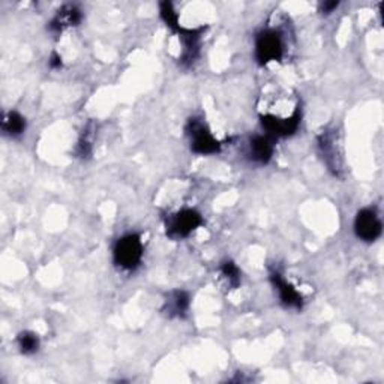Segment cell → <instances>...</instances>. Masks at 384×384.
Instances as JSON below:
<instances>
[{"mask_svg":"<svg viewBox=\"0 0 384 384\" xmlns=\"http://www.w3.org/2000/svg\"><path fill=\"white\" fill-rule=\"evenodd\" d=\"M114 263L125 271H134L143 258V243L138 234H126L119 239L113 251Z\"/></svg>","mask_w":384,"mask_h":384,"instance_id":"obj_1","label":"cell"},{"mask_svg":"<svg viewBox=\"0 0 384 384\" xmlns=\"http://www.w3.org/2000/svg\"><path fill=\"white\" fill-rule=\"evenodd\" d=\"M284 54V43L276 30L260 32L256 39V59L260 65L281 60Z\"/></svg>","mask_w":384,"mask_h":384,"instance_id":"obj_2","label":"cell"},{"mask_svg":"<svg viewBox=\"0 0 384 384\" xmlns=\"http://www.w3.org/2000/svg\"><path fill=\"white\" fill-rule=\"evenodd\" d=\"M203 219L199 212L192 209H183L176 215L170 216L167 221V236L170 239H183L188 238L194 230L201 225Z\"/></svg>","mask_w":384,"mask_h":384,"instance_id":"obj_3","label":"cell"},{"mask_svg":"<svg viewBox=\"0 0 384 384\" xmlns=\"http://www.w3.org/2000/svg\"><path fill=\"white\" fill-rule=\"evenodd\" d=\"M188 135L191 138V149L199 155H212L221 149V144L216 138L210 134L203 122L197 119H191L188 122Z\"/></svg>","mask_w":384,"mask_h":384,"instance_id":"obj_4","label":"cell"},{"mask_svg":"<svg viewBox=\"0 0 384 384\" xmlns=\"http://www.w3.org/2000/svg\"><path fill=\"white\" fill-rule=\"evenodd\" d=\"M381 221L374 209H362L354 221V231L363 242H375L381 236Z\"/></svg>","mask_w":384,"mask_h":384,"instance_id":"obj_5","label":"cell"},{"mask_svg":"<svg viewBox=\"0 0 384 384\" xmlns=\"http://www.w3.org/2000/svg\"><path fill=\"white\" fill-rule=\"evenodd\" d=\"M261 125L271 137L293 135L300 125V111L296 110L290 117H278L273 114H264V116H261Z\"/></svg>","mask_w":384,"mask_h":384,"instance_id":"obj_6","label":"cell"},{"mask_svg":"<svg viewBox=\"0 0 384 384\" xmlns=\"http://www.w3.org/2000/svg\"><path fill=\"white\" fill-rule=\"evenodd\" d=\"M271 282L275 287V290L278 291V294H280V300L285 308H291V309L304 308V297L300 296V293L294 289L290 282L284 280L280 272L271 273Z\"/></svg>","mask_w":384,"mask_h":384,"instance_id":"obj_7","label":"cell"},{"mask_svg":"<svg viewBox=\"0 0 384 384\" xmlns=\"http://www.w3.org/2000/svg\"><path fill=\"white\" fill-rule=\"evenodd\" d=\"M251 159L257 164H267L273 157V144L269 135H256L249 142Z\"/></svg>","mask_w":384,"mask_h":384,"instance_id":"obj_8","label":"cell"},{"mask_svg":"<svg viewBox=\"0 0 384 384\" xmlns=\"http://www.w3.org/2000/svg\"><path fill=\"white\" fill-rule=\"evenodd\" d=\"M81 19H83V15H81V11L77 6L65 5L62 10L57 12V15L52 20L48 27H50L53 34H60L65 27L77 26V24H80Z\"/></svg>","mask_w":384,"mask_h":384,"instance_id":"obj_9","label":"cell"},{"mask_svg":"<svg viewBox=\"0 0 384 384\" xmlns=\"http://www.w3.org/2000/svg\"><path fill=\"white\" fill-rule=\"evenodd\" d=\"M190 309V296L185 291H173L166 302V311L170 317H183Z\"/></svg>","mask_w":384,"mask_h":384,"instance_id":"obj_10","label":"cell"},{"mask_svg":"<svg viewBox=\"0 0 384 384\" xmlns=\"http://www.w3.org/2000/svg\"><path fill=\"white\" fill-rule=\"evenodd\" d=\"M2 129L6 135L19 137L26 131V119L17 111L6 113L2 119Z\"/></svg>","mask_w":384,"mask_h":384,"instance_id":"obj_11","label":"cell"},{"mask_svg":"<svg viewBox=\"0 0 384 384\" xmlns=\"http://www.w3.org/2000/svg\"><path fill=\"white\" fill-rule=\"evenodd\" d=\"M20 351L23 354H35L39 350V338L34 332H21L17 338Z\"/></svg>","mask_w":384,"mask_h":384,"instance_id":"obj_12","label":"cell"},{"mask_svg":"<svg viewBox=\"0 0 384 384\" xmlns=\"http://www.w3.org/2000/svg\"><path fill=\"white\" fill-rule=\"evenodd\" d=\"M221 273L228 281V284L231 285V287H238L240 284V271L239 267L236 266L233 261H225V263L221 266Z\"/></svg>","mask_w":384,"mask_h":384,"instance_id":"obj_13","label":"cell"},{"mask_svg":"<svg viewBox=\"0 0 384 384\" xmlns=\"http://www.w3.org/2000/svg\"><path fill=\"white\" fill-rule=\"evenodd\" d=\"M50 68H53V69H59V68H62V57L57 54V53H53L52 54V57H50Z\"/></svg>","mask_w":384,"mask_h":384,"instance_id":"obj_14","label":"cell"},{"mask_svg":"<svg viewBox=\"0 0 384 384\" xmlns=\"http://www.w3.org/2000/svg\"><path fill=\"white\" fill-rule=\"evenodd\" d=\"M338 2H324L323 5H321V11L324 12V14H330L335 8H338Z\"/></svg>","mask_w":384,"mask_h":384,"instance_id":"obj_15","label":"cell"}]
</instances>
